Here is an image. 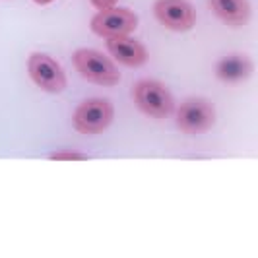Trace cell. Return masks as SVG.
<instances>
[{"label": "cell", "mask_w": 258, "mask_h": 258, "mask_svg": "<svg viewBox=\"0 0 258 258\" xmlns=\"http://www.w3.org/2000/svg\"><path fill=\"white\" fill-rule=\"evenodd\" d=\"M107 51L109 54L124 66H142L148 60V51L140 41L120 35V37L107 39Z\"/></svg>", "instance_id": "8"}, {"label": "cell", "mask_w": 258, "mask_h": 258, "mask_svg": "<svg viewBox=\"0 0 258 258\" xmlns=\"http://www.w3.org/2000/svg\"><path fill=\"white\" fill-rule=\"evenodd\" d=\"M138 27V18L136 14L128 8H107L99 10L97 16H93L91 20V29L93 33H97L99 37H120V35H128Z\"/></svg>", "instance_id": "5"}, {"label": "cell", "mask_w": 258, "mask_h": 258, "mask_svg": "<svg viewBox=\"0 0 258 258\" xmlns=\"http://www.w3.org/2000/svg\"><path fill=\"white\" fill-rule=\"evenodd\" d=\"M132 95L138 109L154 118H165L175 109L171 91L161 82H155V80H140L134 86Z\"/></svg>", "instance_id": "2"}, {"label": "cell", "mask_w": 258, "mask_h": 258, "mask_svg": "<svg viewBox=\"0 0 258 258\" xmlns=\"http://www.w3.org/2000/svg\"><path fill=\"white\" fill-rule=\"evenodd\" d=\"M113 105L109 99H88L78 105L72 122L82 134H99L113 120Z\"/></svg>", "instance_id": "4"}, {"label": "cell", "mask_w": 258, "mask_h": 258, "mask_svg": "<svg viewBox=\"0 0 258 258\" xmlns=\"http://www.w3.org/2000/svg\"><path fill=\"white\" fill-rule=\"evenodd\" d=\"M27 70L31 80L37 84L41 90L58 93L66 88V76L60 64L51 58L49 54L43 52H33L27 60Z\"/></svg>", "instance_id": "6"}, {"label": "cell", "mask_w": 258, "mask_h": 258, "mask_svg": "<svg viewBox=\"0 0 258 258\" xmlns=\"http://www.w3.org/2000/svg\"><path fill=\"white\" fill-rule=\"evenodd\" d=\"M37 4H49V2H52V0H35Z\"/></svg>", "instance_id": "13"}, {"label": "cell", "mask_w": 258, "mask_h": 258, "mask_svg": "<svg viewBox=\"0 0 258 258\" xmlns=\"http://www.w3.org/2000/svg\"><path fill=\"white\" fill-rule=\"evenodd\" d=\"M216 74L223 82H241L252 74V60L246 54H229L221 58Z\"/></svg>", "instance_id": "10"}, {"label": "cell", "mask_w": 258, "mask_h": 258, "mask_svg": "<svg viewBox=\"0 0 258 258\" xmlns=\"http://www.w3.org/2000/svg\"><path fill=\"white\" fill-rule=\"evenodd\" d=\"M216 109L204 97H190L182 101L177 111V126L184 134H200L214 126Z\"/></svg>", "instance_id": "3"}, {"label": "cell", "mask_w": 258, "mask_h": 258, "mask_svg": "<svg viewBox=\"0 0 258 258\" xmlns=\"http://www.w3.org/2000/svg\"><path fill=\"white\" fill-rule=\"evenodd\" d=\"M154 14L161 26L173 31H188L196 22L192 6L186 0H155Z\"/></svg>", "instance_id": "7"}, {"label": "cell", "mask_w": 258, "mask_h": 258, "mask_svg": "<svg viewBox=\"0 0 258 258\" xmlns=\"http://www.w3.org/2000/svg\"><path fill=\"white\" fill-rule=\"evenodd\" d=\"M208 4L220 20L231 27L245 26L250 18L248 0H208Z\"/></svg>", "instance_id": "9"}, {"label": "cell", "mask_w": 258, "mask_h": 258, "mask_svg": "<svg viewBox=\"0 0 258 258\" xmlns=\"http://www.w3.org/2000/svg\"><path fill=\"white\" fill-rule=\"evenodd\" d=\"M51 159H58V161H62V159H68V161H86L88 155L78 154V152H56V154H51Z\"/></svg>", "instance_id": "11"}, {"label": "cell", "mask_w": 258, "mask_h": 258, "mask_svg": "<svg viewBox=\"0 0 258 258\" xmlns=\"http://www.w3.org/2000/svg\"><path fill=\"white\" fill-rule=\"evenodd\" d=\"M118 0H91V4L97 8V10H107V8H113Z\"/></svg>", "instance_id": "12"}, {"label": "cell", "mask_w": 258, "mask_h": 258, "mask_svg": "<svg viewBox=\"0 0 258 258\" xmlns=\"http://www.w3.org/2000/svg\"><path fill=\"white\" fill-rule=\"evenodd\" d=\"M72 62L80 76L97 86H116L120 82V72L109 56L93 49H78Z\"/></svg>", "instance_id": "1"}]
</instances>
